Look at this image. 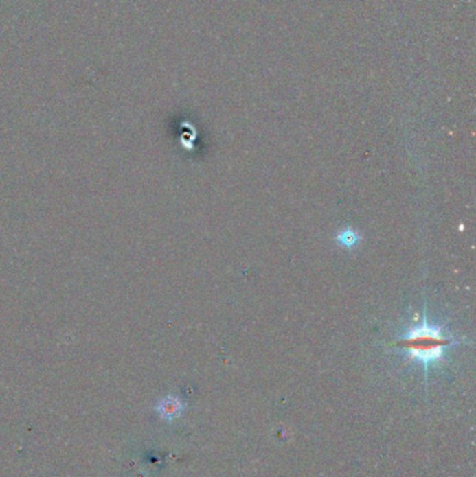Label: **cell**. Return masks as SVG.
Listing matches in <instances>:
<instances>
[{"label": "cell", "mask_w": 476, "mask_h": 477, "mask_svg": "<svg viewBox=\"0 0 476 477\" xmlns=\"http://www.w3.org/2000/svg\"><path fill=\"white\" fill-rule=\"evenodd\" d=\"M182 412V402L178 399V398H172V397H168L165 399H162L158 405V413L161 415V417L163 419H173V417H178Z\"/></svg>", "instance_id": "3957f363"}, {"label": "cell", "mask_w": 476, "mask_h": 477, "mask_svg": "<svg viewBox=\"0 0 476 477\" xmlns=\"http://www.w3.org/2000/svg\"><path fill=\"white\" fill-rule=\"evenodd\" d=\"M362 236L359 235L358 231L352 229V228H345L341 229L337 236H335V242L339 247H343L346 250H352L355 247H358V244L361 243Z\"/></svg>", "instance_id": "7a4b0ae2"}, {"label": "cell", "mask_w": 476, "mask_h": 477, "mask_svg": "<svg viewBox=\"0 0 476 477\" xmlns=\"http://www.w3.org/2000/svg\"><path fill=\"white\" fill-rule=\"evenodd\" d=\"M464 343L458 340L443 324H430L427 317V307L424 303L422 323L407 328L392 346L398 352L404 353L408 359L423 366L427 374L429 369L440 363L450 348L454 345Z\"/></svg>", "instance_id": "6da1fadb"}]
</instances>
